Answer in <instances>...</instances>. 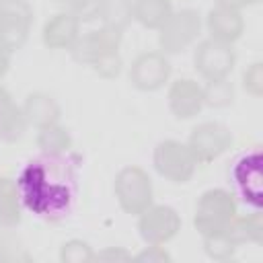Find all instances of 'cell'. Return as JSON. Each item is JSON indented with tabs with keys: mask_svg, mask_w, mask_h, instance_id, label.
<instances>
[{
	"mask_svg": "<svg viewBox=\"0 0 263 263\" xmlns=\"http://www.w3.org/2000/svg\"><path fill=\"white\" fill-rule=\"evenodd\" d=\"M21 205L45 222L66 220L80 193V160L72 152L49 150L29 158L16 175Z\"/></svg>",
	"mask_w": 263,
	"mask_h": 263,
	"instance_id": "cell-1",
	"label": "cell"
},
{
	"mask_svg": "<svg viewBox=\"0 0 263 263\" xmlns=\"http://www.w3.org/2000/svg\"><path fill=\"white\" fill-rule=\"evenodd\" d=\"M261 150L259 148H249L240 152L228 171V183L238 197V201L253 210L259 212L263 205V175H261Z\"/></svg>",
	"mask_w": 263,
	"mask_h": 263,
	"instance_id": "cell-2",
	"label": "cell"
}]
</instances>
